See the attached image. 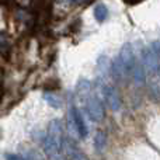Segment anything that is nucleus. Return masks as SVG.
Listing matches in <instances>:
<instances>
[{
  "instance_id": "9b49d317",
  "label": "nucleus",
  "mask_w": 160,
  "mask_h": 160,
  "mask_svg": "<svg viewBox=\"0 0 160 160\" xmlns=\"http://www.w3.org/2000/svg\"><path fill=\"white\" fill-rule=\"evenodd\" d=\"M90 90H91V83H90V80L83 79V80H80V82L78 83V87H76V93H78L80 97L88 96Z\"/></svg>"
},
{
  "instance_id": "6e6552de",
  "label": "nucleus",
  "mask_w": 160,
  "mask_h": 160,
  "mask_svg": "<svg viewBox=\"0 0 160 160\" xmlns=\"http://www.w3.org/2000/svg\"><path fill=\"white\" fill-rule=\"evenodd\" d=\"M131 73H132V78L135 80L136 84H143V83L146 82V69H145L142 61H138V59H136Z\"/></svg>"
},
{
  "instance_id": "f03ea898",
  "label": "nucleus",
  "mask_w": 160,
  "mask_h": 160,
  "mask_svg": "<svg viewBox=\"0 0 160 160\" xmlns=\"http://www.w3.org/2000/svg\"><path fill=\"white\" fill-rule=\"evenodd\" d=\"M118 62L121 65V68L124 69V72H131L133 68V63H135L136 58H135V53H133V49H132V45L131 44H124L119 51V55H118Z\"/></svg>"
},
{
  "instance_id": "f257e3e1",
  "label": "nucleus",
  "mask_w": 160,
  "mask_h": 160,
  "mask_svg": "<svg viewBox=\"0 0 160 160\" xmlns=\"http://www.w3.org/2000/svg\"><path fill=\"white\" fill-rule=\"evenodd\" d=\"M86 110L90 117L91 121L100 122L104 118V105H102L101 100L96 96H90L86 101Z\"/></svg>"
},
{
  "instance_id": "20e7f679",
  "label": "nucleus",
  "mask_w": 160,
  "mask_h": 160,
  "mask_svg": "<svg viewBox=\"0 0 160 160\" xmlns=\"http://www.w3.org/2000/svg\"><path fill=\"white\" fill-rule=\"evenodd\" d=\"M69 118L70 121L73 122L76 128V132L79 133V136L82 139H86L88 135V129H87V125L84 122V118H83L82 112L78 110L76 107H70V111H69Z\"/></svg>"
},
{
  "instance_id": "7ed1b4c3",
  "label": "nucleus",
  "mask_w": 160,
  "mask_h": 160,
  "mask_svg": "<svg viewBox=\"0 0 160 160\" xmlns=\"http://www.w3.org/2000/svg\"><path fill=\"white\" fill-rule=\"evenodd\" d=\"M101 91H102V96H104V98H105V102H107V105L110 107L111 111L117 112V111L121 110L122 101H121V98H119V94L117 93V90L112 87V86L104 84L101 88Z\"/></svg>"
},
{
  "instance_id": "0eeeda50",
  "label": "nucleus",
  "mask_w": 160,
  "mask_h": 160,
  "mask_svg": "<svg viewBox=\"0 0 160 160\" xmlns=\"http://www.w3.org/2000/svg\"><path fill=\"white\" fill-rule=\"evenodd\" d=\"M42 149H44V153H45V156L48 158V160H59V158H61V155H59V153H61L59 152L61 148H59L48 135L44 138V142H42Z\"/></svg>"
},
{
  "instance_id": "f8f14e48",
  "label": "nucleus",
  "mask_w": 160,
  "mask_h": 160,
  "mask_svg": "<svg viewBox=\"0 0 160 160\" xmlns=\"http://www.w3.org/2000/svg\"><path fill=\"white\" fill-rule=\"evenodd\" d=\"M44 100L47 101V104H49L52 108L62 107V100L53 93H44Z\"/></svg>"
},
{
  "instance_id": "ddd939ff",
  "label": "nucleus",
  "mask_w": 160,
  "mask_h": 160,
  "mask_svg": "<svg viewBox=\"0 0 160 160\" xmlns=\"http://www.w3.org/2000/svg\"><path fill=\"white\" fill-rule=\"evenodd\" d=\"M6 160H22V158L18 155H14V153H7L6 155Z\"/></svg>"
},
{
  "instance_id": "4468645a",
  "label": "nucleus",
  "mask_w": 160,
  "mask_h": 160,
  "mask_svg": "<svg viewBox=\"0 0 160 160\" xmlns=\"http://www.w3.org/2000/svg\"><path fill=\"white\" fill-rule=\"evenodd\" d=\"M73 2H83V0H73Z\"/></svg>"
},
{
  "instance_id": "9d476101",
  "label": "nucleus",
  "mask_w": 160,
  "mask_h": 160,
  "mask_svg": "<svg viewBox=\"0 0 160 160\" xmlns=\"http://www.w3.org/2000/svg\"><path fill=\"white\" fill-rule=\"evenodd\" d=\"M94 17H96V20L98 22H104L105 20H107L108 17V8L105 4H102V3H100V4H97L96 7H94Z\"/></svg>"
},
{
  "instance_id": "39448f33",
  "label": "nucleus",
  "mask_w": 160,
  "mask_h": 160,
  "mask_svg": "<svg viewBox=\"0 0 160 160\" xmlns=\"http://www.w3.org/2000/svg\"><path fill=\"white\" fill-rule=\"evenodd\" d=\"M47 135L62 149V145H63V127H62V122L59 119H53V121L49 122Z\"/></svg>"
},
{
  "instance_id": "1a4fd4ad",
  "label": "nucleus",
  "mask_w": 160,
  "mask_h": 160,
  "mask_svg": "<svg viewBox=\"0 0 160 160\" xmlns=\"http://www.w3.org/2000/svg\"><path fill=\"white\" fill-rule=\"evenodd\" d=\"M107 146V135H105L104 131H97L96 135H94V149L97 152H102Z\"/></svg>"
},
{
  "instance_id": "423d86ee",
  "label": "nucleus",
  "mask_w": 160,
  "mask_h": 160,
  "mask_svg": "<svg viewBox=\"0 0 160 160\" xmlns=\"http://www.w3.org/2000/svg\"><path fill=\"white\" fill-rule=\"evenodd\" d=\"M62 149L66 150V153L70 158V160H88V158L86 156V153L83 152L79 146H76L75 142L70 141V139H63Z\"/></svg>"
}]
</instances>
